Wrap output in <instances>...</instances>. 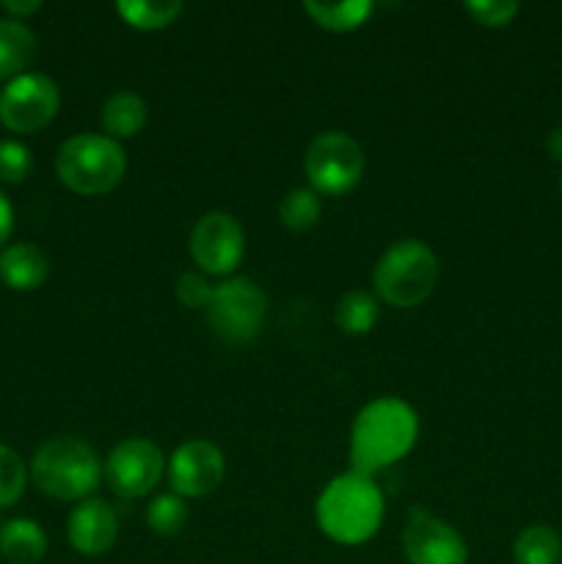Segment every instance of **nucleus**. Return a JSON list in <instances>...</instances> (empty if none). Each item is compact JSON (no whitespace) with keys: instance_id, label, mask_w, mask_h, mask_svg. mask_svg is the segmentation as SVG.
I'll return each mask as SVG.
<instances>
[{"instance_id":"obj_1","label":"nucleus","mask_w":562,"mask_h":564,"mask_svg":"<svg viewBox=\"0 0 562 564\" xmlns=\"http://www.w3.org/2000/svg\"><path fill=\"white\" fill-rule=\"evenodd\" d=\"M419 438V416L400 397H380L358 411L350 430V471L372 474L400 463Z\"/></svg>"},{"instance_id":"obj_2","label":"nucleus","mask_w":562,"mask_h":564,"mask_svg":"<svg viewBox=\"0 0 562 564\" xmlns=\"http://www.w3.org/2000/svg\"><path fill=\"white\" fill-rule=\"evenodd\" d=\"M320 532L339 545H361L378 534L383 523V494L369 477L356 471L339 474L325 485L317 507Z\"/></svg>"},{"instance_id":"obj_3","label":"nucleus","mask_w":562,"mask_h":564,"mask_svg":"<svg viewBox=\"0 0 562 564\" xmlns=\"http://www.w3.org/2000/svg\"><path fill=\"white\" fill-rule=\"evenodd\" d=\"M105 466L97 452L75 435L50 438L31 460V479L44 496L58 501H86L102 482Z\"/></svg>"},{"instance_id":"obj_4","label":"nucleus","mask_w":562,"mask_h":564,"mask_svg":"<svg viewBox=\"0 0 562 564\" xmlns=\"http://www.w3.org/2000/svg\"><path fill=\"white\" fill-rule=\"evenodd\" d=\"M55 174L77 196H102L127 176V154L119 141L99 132H80L61 143Z\"/></svg>"},{"instance_id":"obj_5","label":"nucleus","mask_w":562,"mask_h":564,"mask_svg":"<svg viewBox=\"0 0 562 564\" xmlns=\"http://www.w3.org/2000/svg\"><path fill=\"white\" fill-rule=\"evenodd\" d=\"M375 292L395 308H413L433 295L439 259L422 240H400L375 264Z\"/></svg>"},{"instance_id":"obj_6","label":"nucleus","mask_w":562,"mask_h":564,"mask_svg":"<svg viewBox=\"0 0 562 564\" xmlns=\"http://www.w3.org/2000/svg\"><path fill=\"white\" fill-rule=\"evenodd\" d=\"M204 312L218 339H224L226 345H248L262 334L268 297L251 279L237 275L215 286Z\"/></svg>"},{"instance_id":"obj_7","label":"nucleus","mask_w":562,"mask_h":564,"mask_svg":"<svg viewBox=\"0 0 562 564\" xmlns=\"http://www.w3.org/2000/svg\"><path fill=\"white\" fill-rule=\"evenodd\" d=\"M361 147L347 132H323L314 138L303 158V171L317 196H345L364 176Z\"/></svg>"},{"instance_id":"obj_8","label":"nucleus","mask_w":562,"mask_h":564,"mask_svg":"<svg viewBox=\"0 0 562 564\" xmlns=\"http://www.w3.org/2000/svg\"><path fill=\"white\" fill-rule=\"evenodd\" d=\"M61 108V91L55 80L39 72H25L6 83L0 91V121L6 130L31 135L47 127Z\"/></svg>"},{"instance_id":"obj_9","label":"nucleus","mask_w":562,"mask_h":564,"mask_svg":"<svg viewBox=\"0 0 562 564\" xmlns=\"http://www.w3.org/2000/svg\"><path fill=\"white\" fill-rule=\"evenodd\" d=\"M165 457L149 438H127L105 460V479L119 499H143L160 485Z\"/></svg>"},{"instance_id":"obj_10","label":"nucleus","mask_w":562,"mask_h":564,"mask_svg":"<svg viewBox=\"0 0 562 564\" xmlns=\"http://www.w3.org/2000/svg\"><path fill=\"white\" fill-rule=\"evenodd\" d=\"M187 251L204 275H229L242 262L246 231L235 215L207 213L193 226Z\"/></svg>"},{"instance_id":"obj_11","label":"nucleus","mask_w":562,"mask_h":564,"mask_svg":"<svg viewBox=\"0 0 562 564\" xmlns=\"http://www.w3.org/2000/svg\"><path fill=\"white\" fill-rule=\"evenodd\" d=\"M402 551L408 564H466L468 549L455 527L430 516L424 507H411L402 529Z\"/></svg>"},{"instance_id":"obj_12","label":"nucleus","mask_w":562,"mask_h":564,"mask_svg":"<svg viewBox=\"0 0 562 564\" xmlns=\"http://www.w3.org/2000/svg\"><path fill=\"white\" fill-rule=\"evenodd\" d=\"M224 452L204 438L185 441L182 446H176L169 460L171 494L182 496V499H202V496H209L224 482Z\"/></svg>"},{"instance_id":"obj_13","label":"nucleus","mask_w":562,"mask_h":564,"mask_svg":"<svg viewBox=\"0 0 562 564\" xmlns=\"http://www.w3.org/2000/svg\"><path fill=\"white\" fill-rule=\"evenodd\" d=\"M116 534H119V518L102 499L80 501L66 521V538L83 556L108 554L116 543Z\"/></svg>"},{"instance_id":"obj_14","label":"nucleus","mask_w":562,"mask_h":564,"mask_svg":"<svg viewBox=\"0 0 562 564\" xmlns=\"http://www.w3.org/2000/svg\"><path fill=\"white\" fill-rule=\"evenodd\" d=\"M50 262L31 242H14L0 253V279L14 292H31L47 281Z\"/></svg>"},{"instance_id":"obj_15","label":"nucleus","mask_w":562,"mask_h":564,"mask_svg":"<svg viewBox=\"0 0 562 564\" xmlns=\"http://www.w3.org/2000/svg\"><path fill=\"white\" fill-rule=\"evenodd\" d=\"M36 58V36L22 20L0 17V80L20 77Z\"/></svg>"},{"instance_id":"obj_16","label":"nucleus","mask_w":562,"mask_h":564,"mask_svg":"<svg viewBox=\"0 0 562 564\" xmlns=\"http://www.w3.org/2000/svg\"><path fill=\"white\" fill-rule=\"evenodd\" d=\"M147 119H149L147 102L132 91H116L114 97L105 99L102 113H99L105 135L114 138V141L136 138L138 132L143 130V124H147Z\"/></svg>"},{"instance_id":"obj_17","label":"nucleus","mask_w":562,"mask_h":564,"mask_svg":"<svg viewBox=\"0 0 562 564\" xmlns=\"http://www.w3.org/2000/svg\"><path fill=\"white\" fill-rule=\"evenodd\" d=\"M0 554L11 564H39L47 554V534L36 521L14 518L0 527Z\"/></svg>"},{"instance_id":"obj_18","label":"nucleus","mask_w":562,"mask_h":564,"mask_svg":"<svg viewBox=\"0 0 562 564\" xmlns=\"http://www.w3.org/2000/svg\"><path fill=\"white\" fill-rule=\"evenodd\" d=\"M375 6L369 0H342V3H320V0H306L303 11L312 17L317 28L331 33H347L361 28L372 17Z\"/></svg>"},{"instance_id":"obj_19","label":"nucleus","mask_w":562,"mask_h":564,"mask_svg":"<svg viewBox=\"0 0 562 564\" xmlns=\"http://www.w3.org/2000/svg\"><path fill=\"white\" fill-rule=\"evenodd\" d=\"M512 560L516 564H556L562 560L560 534L543 523L521 529L512 543Z\"/></svg>"},{"instance_id":"obj_20","label":"nucleus","mask_w":562,"mask_h":564,"mask_svg":"<svg viewBox=\"0 0 562 564\" xmlns=\"http://www.w3.org/2000/svg\"><path fill=\"white\" fill-rule=\"evenodd\" d=\"M185 6L180 0H121L116 3L121 20L136 31H163L174 25Z\"/></svg>"},{"instance_id":"obj_21","label":"nucleus","mask_w":562,"mask_h":564,"mask_svg":"<svg viewBox=\"0 0 562 564\" xmlns=\"http://www.w3.org/2000/svg\"><path fill=\"white\" fill-rule=\"evenodd\" d=\"M380 317L378 297L364 290H353L336 303V325L347 336H364L375 328Z\"/></svg>"},{"instance_id":"obj_22","label":"nucleus","mask_w":562,"mask_h":564,"mask_svg":"<svg viewBox=\"0 0 562 564\" xmlns=\"http://www.w3.org/2000/svg\"><path fill=\"white\" fill-rule=\"evenodd\" d=\"M323 213V202L312 187H292L279 204V218L287 229L292 231H306L312 229Z\"/></svg>"},{"instance_id":"obj_23","label":"nucleus","mask_w":562,"mask_h":564,"mask_svg":"<svg viewBox=\"0 0 562 564\" xmlns=\"http://www.w3.org/2000/svg\"><path fill=\"white\" fill-rule=\"evenodd\" d=\"M147 523L160 538H174L187 523V505L182 496L163 494L154 496L147 507Z\"/></svg>"},{"instance_id":"obj_24","label":"nucleus","mask_w":562,"mask_h":564,"mask_svg":"<svg viewBox=\"0 0 562 564\" xmlns=\"http://www.w3.org/2000/svg\"><path fill=\"white\" fill-rule=\"evenodd\" d=\"M28 468L14 449L0 444V510L17 505L25 494Z\"/></svg>"},{"instance_id":"obj_25","label":"nucleus","mask_w":562,"mask_h":564,"mask_svg":"<svg viewBox=\"0 0 562 564\" xmlns=\"http://www.w3.org/2000/svg\"><path fill=\"white\" fill-rule=\"evenodd\" d=\"M466 11L483 28H505L516 20L518 3L516 0H472L466 3Z\"/></svg>"},{"instance_id":"obj_26","label":"nucleus","mask_w":562,"mask_h":564,"mask_svg":"<svg viewBox=\"0 0 562 564\" xmlns=\"http://www.w3.org/2000/svg\"><path fill=\"white\" fill-rule=\"evenodd\" d=\"M31 171V152L20 141H0V182L20 185Z\"/></svg>"},{"instance_id":"obj_27","label":"nucleus","mask_w":562,"mask_h":564,"mask_svg":"<svg viewBox=\"0 0 562 564\" xmlns=\"http://www.w3.org/2000/svg\"><path fill=\"white\" fill-rule=\"evenodd\" d=\"M215 286L209 284V279L196 270H185V273L176 279V301L185 308H207L209 297H213Z\"/></svg>"},{"instance_id":"obj_28","label":"nucleus","mask_w":562,"mask_h":564,"mask_svg":"<svg viewBox=\"0 0 562 564\" xmlns=\"http://www.w3.org/2000/svg\"><path fill=\"white\" fill-rule=\"evenodd\" d=\"M11 229H14V209H11L6 193L0 191V248H3L6 240L11 237Z\"/></svg>"},{"instance_id":"obj_29","label":"nucleus","mask_w":562,"mask_h":564,"mask_svg":"<svg viewBox=\"0 0 562 564\" xmlns=\"http://www.w3.org/2000/svg\"><path fill=\"white\" fill-rule=\"evenodd\" d=\"M3 9L9 11L11 20H20V17L36 14V11L42 9V3H39V0H28V3H20V0H6Z\"/></svg>"},{"instance_id":"obj_30","label":"nucleus","mask_w":562,"mask_h":564,"mask_svg":"<svg viewBox=\"0 0 562 564\" xmlns=\"http://www.w3.org/2000/svg\"><path fill=\"white\" fill-rule=\"evenodd\" d=\"M545 149H549V154L556 160V163H562V124H556L554 130L549 132V138H545Z\"/></svg>"},{"instance_id":"obj_31","label":"nucleus","mask_w":562,"mask_h":564,"mask_svg":"<svg viewBox=\"0 0 562 564\" xmlns=\"http://www.w3.org/2000/svg\"><path fill=\"white\" fill-rule=\"evenodd\" d=\"M560 191H562V182H560Z\"/></svg>"}]
</instances>
